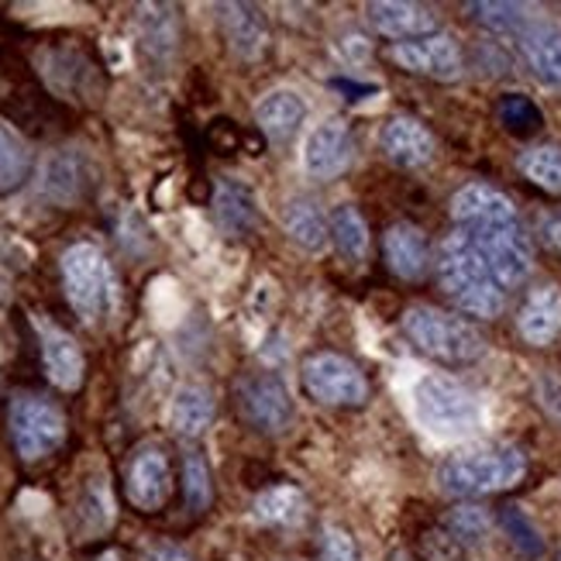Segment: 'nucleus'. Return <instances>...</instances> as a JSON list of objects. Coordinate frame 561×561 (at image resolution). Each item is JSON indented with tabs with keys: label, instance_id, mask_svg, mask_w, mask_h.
<instances>
[{
	"label": "nucleus",
	"instance_id": "nucleus-5",
	"mask_svg": "<svg viewBox=\"0 0 561 561\" xmlns=\"http://www.w3.org/2000/svg\"><path fill=\"white\" fill-rule=\"evenodd\" d=\"M400 324L413 345L437 362L469 365L485 355L482 331L469 321H461L455 313L437 310V307H410Z\"/></svg>",
	"mask_w": 561,
	"mask_h": 561
},
{
	"label": "nucleus",
	"instance_id": "nucleus-28",
	"mask_svg": "<svg viewBox=\"0 0 561 561\" xmlns=\"http://www.w3.org/2000/svg\"><path fill=\"white\" fill-rule=\"evenodd\" d=\"M80 165H83L80 156H69V152H59V156L48 159V165H45V193L48 197L59 201V204L80 201L83 183H87V180H80L83 176Z\"/></svg>",
	"mask_w": 561,
	"mask_h": 561
},
{
	"label": "nucleus",
	"instance_id": "nucleus-11",
	"mask_svg": "<svg viewBox=\"0 0 561 561\" xmlns=\"http://www.w3.org/2000/svg\"><path fill=\"white\" fill-rule=\"evenodd\" d=\"M389 59L410 72H417V77H431L442 83L458 80L461 69H466L458 42L445 32L427 35V38H413V42H397L389 48Z\"/></svg>",
	"mask_w": 561,
	"mask_h": 561
},
{
	"label": "nucleus",
	"instance_id": "nucleus-19",
	"mask_svg": "<svg viewBox=\"0 0 561 561\" xmlns=\"http://www.w3.org/2000/svg\"><path fill=\"white\" fill-rule=\"evenodd\" d=\"M382 252L389 270H393L400 279H421L431 265V249H427V238L421 228L413 225H393L382 238Z\"/></svg>",
	"mask_w": 561,
	"mask_h": 561
},
{
	"label": "nucleus",
	"instance_id": "nucleus-22",
	"mask_svg": "<svg viewBox=\"0 0 561 561\" xmlns=\"http://www.w3.org/2000/svg\"><path fill=\"white\" fill-rule=\"evenodd\" d=\"M217 11H221V28H225L231 53L238 59L262 56L265 42H270V32H265L262 14L255 8H249V4H221Z\"/></svg>",
	"mask_w": 561,
	"mask_h": 561
},
{
	"label": "nucleus",
	"instance_id": "nucleus-34",
	"mask_svg": "<svg viewBox=\"0 0 561 561\" xmlns=\"http://www.w3.org/2000/svg\"><path fill=\"white\" fill-rule=\"evenodd\" d=\"M500 117H503V125L510 131H534V128L541 125L538 107H534L527 96H520V93H510L506 96V101L500 104Z\"/></svg>",
	"mask_w": 561,
	"mask_h": 561
},
{
	"label": "nucleus",
	"instance_id": "nucleus-6",
	"mask_svg": "<svg viewBox=\"0 0 561 561\" xmlns=\"http://www.w3.org/2000/svg\"><path fill=\"white\" fill-rule=\"evenodd\" d=\"M62 286H66V300L77 310L83 324H96L107 313L114 300V276H111V262L104 252L80 241V245H69L62 252Z\"/></svg>",
	"mask_w": 561,
	"mask_h": 561
},
{
	"label": "nucleus",
	"instance_id": "nucleus-2",
	"mask_svg": "<svg viewBox=\"0 0 561 561\" xmlns=\"http://www.w3.org/2000/svg\"><path fill=\"white\" fill-rule=\"evenodd\" d=\"M410 410L413 421L437 442H461V437L479 434L485 424L482 400L445 373H424L413 379Z\"/></svg>",
	"mask_w": 561,
	"mask_h": 561
},
{
	"label": "nucleus",
	"instance_id": "nucleus-9",
	"mask_svg": "<svg viewBox=\"0 0 561 561\" xmlns=\"http://www.w3.org/2000/svg\"><path fill=\"white\" fill-rule=\"evenodd\" d=\"M355 162V138L345 117H324L304 141V173L313 180H337Z\"/></svg>",
	"mask_w": 561,
	"mask_h": 561
},
{
	"label": "nucleus",
	"instance_id": "nucleus-12",
	"mask_svg": "<svg viewBox=\"0 0 561 561\" xmlns=\"http://www.w3.org/2000/svg\"><path fill=\"white\" fill-rule=\"evenodd\" d=\"M125 490L131 506H138L141 514H156L165 506L169 493H173V476H169V461L159 445H145L131 455Z\"/></svg>",
	"mask_w": 561,
	"mask_h": 561
},
{
	"label": "nucleus",
	"instance_id": "nucleus-27",
	"mask_svg": "<svg viewBox=\"0 0 561 561\" xmlns=\"http://www.w3.org/2000/svg\"><path fill=\"white\" fill-rule=\"evenodd\" d=\"M32 176V149L24 138L0 121V193H14Z\"/></svg>",
	"mask_w": 561,
	"mask_h": 561
},
{
	"label": "nucleus",
	"instance_id": "nucleus-23",
	"mask_svg": "<svg viewBox=\"0 0 561 561\" xmlns=\"http://www.w3.org/2000/svg\"><path fill=\"white\" fill-rule=\"evenodd\" d=\"M214 217L221 225L225 234L238 238V234H249L255 228V197L245 183H234V180H221L214 193Z\"/></svg>",
	"mask_w": 561,
	"mask_h": 561
},
{
	"label": "nucleus",
	"instance_id": "nucleus-15",
	"mask_svg": "<svg viewBox=\"0 0 561 561\" xmlns=\"http://www.w3.org/2000/svg\"><path fill=\"white\" fill-rule=\"evenodd\" d=\"M307 121V101L289 87L270 90L255 104V125L273 145H286Z\"/></svg>",
	"mask_w": 561,
	"mask_h": 561
},
{
	"label": "nucleus",
	"instance_id": "nucleus-32",
	"mask_svg": "<svg viewBox=\"0 0 561 561\" xmlns=\"http://www.w3.org/2000/svg\"><path fill=\"white\" fill-rule=\"evenodd\" d=\"M469 11L482 28H490L496 35H510V38H514L520 32V24L530 18L524 4H469Z\"/></svg>",
	"mask_w": 561,
	"mask_h": 561
},
{
	"label": "nucleus",
	"instance_id": "nucleus-31",
	"mask_svg": "<svg viewBox=\"0 0 561 561\" xmlns=\"http://www.w3.org/2000/svg\"><path fill=\"white\" fill-rule=\"evenodd\" d=\"M183 496L193 514H204L214 500V482H210V466L201 451H186L183 458Z\"/></svg>",
	"mask_w": 561,
	"mask_h": 561
},
{
	"label": "nucleus",
	"instance_id": "nucleus-30",
	"mask_svg": "<svg viewBox=\"0 0 561 561\" xmlns=\"http://www.w3.org/2000/svg\"><path fill=\"white\" fill-rule=\"evenodd\" d=\"M500 527L503 534L510 538V545H514L524 558H541L545 554V538H541V530L534 527V520L524 514L520 506H503L500 510Z\"/></svg>",
	"mask_w": 561,
	"mask_h": 561
},
{
	"label": "nucleus",
	"instance_id": "nucleus-16",
	"mask_svg": "<svg viewBox=\"0 0 561 561\" xmlns=\"http://www.w3.org/2000/svg\"><path fill=\"white\" fill-rule=\"evenodd\" d=\"M382 156L400 169H421L434 159V138L431 131L413 117H393L379 135Z\"/></svg>",
	"mask_w": 561,
	"mask_h": 561
},
{
	"label": "nucleus",
	"instance_id": "nucleus-29",
	"mask_svg": "<svg viewBox=\"0 0 561 561\" xmlns=\"http://www.w3.org/2000/svg\"><path fill=\"white\" fill-rule=\"evenodd\" d=\"M520 173L548 193H561V149L558 145H538L520 156Z\"/></svg>",
	"mask_w": 561,
	"mask_h": 561
},
{
	"label": "nucleus",
	"instance_id": "nucleus-33",
	"mask_svg": "<svg viewBox=\"0 0 561 561\" xmlns=\"http://www.w3.org/2000/svg\"><path fill=\"white\" fill-rule=\"evenodd\" d=\"M448 530H451L455 541L476 545V541L485 538V530H490V517H485L479 506H461V510H455V514L448 517Z\"/></svg>",
	"mask_w": 561,
	"mask_h": 561
},
{
	"label": "nucleus",
	"instance_id": "nucleus-39",
	"mask_svg": "<svg viewBox=\"0 0 561 561\" xmlns=\"http://www.w3.org/2000/svg\"><path fill=\"white\" fill-rule=\"evenodd\" d=\"M96 561H121V554H117V551H104Z\"/></svg>",
	"mask_w": 561,
	"mask_h": 561
},
{
	"label": "nucleus",
	"instance_id": "nucleus-18",
	"mask_svg": "<svg viewBox=\"0 0 561 561\" xmlns=\"http://www.w3.org/2000/svg\"><path fill=\"white\" fill-rule=\"evenodd\" d=\"M517 328L527 345H538V348L551 345L561 334V289L558 286L534 289L517 313Z\"/></svg>",
	"mask_w": 561,
	"mask_h": 561
},
{
	"label": "nucleus",
	"instance_id": "nucleus-24",
	"mask_svg": "<svg viewBox=\"0 0 561 561\" xmlns=\"http://www.w3.org/2000/svg\"><path fill=\"white\" fill-rule=\"evenodd\" d=\"M169 424L183 437H201L214 424V397L204 386H180L169 403Z\"/></svg>",
	"mask_w": 561,
	"mask_h": 561
},
{
	"label": "nucleus",
	"instance_id": "nucleus-10",
	"mask_svg": "<svg viewBox=\"0 0 561 561\" xmlns=\"http://www.w3.org/2000/svg\"><path fill=\"white\" fill-rule=\"evenodd\" d=\"M238 403H241V413H245V421L262 434H283L293 424V400L286 393L283 379L273 373L241 379Z\"/></svg>",
	"mask_w": 561,
	"mask_h": 561
},
{
	"label": "nucleus",
	"instance_id": "nucleus-8",
	"mask_svg": "<svg viewBox=\"0 0 561 561\" xmlns=\"http://www.w3.org/2000/svg\"><path fill=\"white\" fill-rule=\"evenodd\" d=\"M304 389L328 407H362L369 400V382L345 355L321 352L304 362Z\"/></svg>",
	"mask_w": 561,
	"mask_h": 561
},
{
	"label": "nucleus",
	"instance_id": "nucleus-35",
	"mask_svg": "<svg viewBox=\"0 0 561 561\" xmlns=\"http://www.w3.org/2000/svg\"><path fill=\"white\" fill-rule=\"evenodd\" d=\"M321 561H358L355 538L341 527H324L321 530Z\"/></svg>",
	"mask_w": 561,
	"mask_h": 561
},
{
	"label": "nucleus",
	"instance_id": "nucleus-1",
	"mask_svg": "<svg viewBox=\"0 0 561 561\" xmlns=\"http://www.w3.org/2000/svg\"><path fill=\"white\" fill-rule=\"evenodd\" d=\"M451 217L458 231L469 238V245L503 283V289H514L530 276V238L520 225L517 207L500 190L485 183L461 186L451 201Z\"/></svg>",
	"mask_w": 561,
	"mask_h": 561
},
{
	"label": "nucleus",
	"instance_id": "nucleus-3",
	"mask_svg": "<svg viewBox=\"0 0 561 561\" xmlns=\"http://www.w3.org/2000/svg\"><path fill=\"white\" fill-rule=\"evenodd\" d=\"M437 279L448 297L472 317H500L506 307V289L493 276L482 255L469 245V238L455 231L442 241L437 252Z\"/></svg>",
	"mask_w": 561,
	"mask_h": 561
},
{
	"label": "nucleus",
	"instance_id": "nucleus-14",
	"mask_svg": "<svg viewBox=\"0 0 561 561\" xmlns=\"http://www.w3.org/2000/svg\"><path fill=\"white\" fill-rule=\"evenodd\" d=\"M38 328V337H42V362H45V373L53 379V386L72 389L83 386V373H87V358H83V348L77 345V337L69 331L48 324V321H35Z\"/></svg>",
	"mask_w": 561,
	"mask_h": 561
},
{
	"label": "nucleus",
	"instance_id": "nucleus-25",
	"mask_svg": "<svg viewBox=\"0 0 561 561\" xmlns=\"http://www.w3.org/2000/svg\"><path fill=\"white\" fill-rule=\"evenodd\" d=\"M255 520L276 530H293L307 520V500L297 485H270L255 500Z\"/></svg>",
	"mask_w": 561,
	"mask_h": 561
},
{
	"label": "nucleus",
	"instance_id": "nucleus-37",
	"mask_svg": "<svg viewBox=\"0 0 561 561\" xmlns=\"http://www.w3.org/2000/svg\"><path fill=\"white\" fill-rule=\"evenodd\" d=\"M541 234H545V241L551 249H558L561 252V214H548V217H541Z\"/></svg>",
	"mask_w": 561,
	"mask_h": 561
},
{
	"label": "nucleus",
	"instance_id": "nucleus-17",
	"mask_svg": "<svg viewBox=\"0 0 561 561\" xmlns=\"http://www.w3.org/2000/svg\"><path fill=\"white\" fill-rule=\"evenodd\" d=\"M369 24L379 35L397 38V42L437 35L434 11H427L421 4H400V0H379V4H369Z\"/></svg>",
	"mask_w": 561,
	"mask_h": 561
},
{
	"label": "nucleus",
	"instance_id": "nucleus-20",
	"mask_svg": "<svg viewBox=\"0 0 561 561\" xmlns=\"http://www.w3.org/2000/svg\"><path fill=\"white\" fill-rule=\"evenodd\" d=\"M138 38H141V53L152 62L165 66L176 56L180 48V21L169 4H145L138 8Z\"/></svg>",
	"mask_w": 561,
	"mask_h": 561
},
{
	"label": "nucleus",
	"instance_id": "nucleus-21",
	"mask_svg": "<svg viewBox=\"0 0 561 561\" xmlns=\"http://www.w3.org/2000/svg\"><path fill=\"white\" fill-rule=\"evenodd\" d=\"M283 228H286L289 241H297V245L310 255L324 252L331 245V221L310 197H293L283 207Z\"/></svg>",
	"mask_w": 561,
	"mask_h": 561
},
{
	"label": "nucleus",
	"instance_id": "nucleus-13",
	"mask_svg": "<svg viewBox=\"0 0 561 561\" xmlns=\"http://www.w3.org/2000/svg\"><path fill=\"white\" fill-rule=\"evenodd\" d=\"M514 42L534 77L545 87H561V24L530 14Z\"/></svg>",
	"mask_w": 561,
	"mask_h": 561
},
{
	"label": "nucleus",
	"instance_id": "nucleus-7",
	"mask_svg": "<svg viewBox=\"0 0 561 561\" xmlns=\"http://www.w3.org/2000/svg\"><path fill=\"white\" fill-rule=\"evenodd\" d=\"M11 445L24 461L53 455L66 442V413L45 397L18 393L8 407Z\"/></svg>",
	"mask_w": 561,
	"mask_h": 561
},
{
	"label": "nucleus",
	"instance_id": "nucleus-36",
	"mask_svg": "<svg viewBox=\"0 0 561 561\" xmlns=\"http://www.w3.org/2000/svg\"><path fill=\"white\" fill-rule=\"evenodd\" d=\"M538 400H541V407L551 413V421L561 424V376L545 373V376L538 379Z\"/></svg>",
	"mask_w": 561,
	"mask_h": 561
},
{
	"label": "nucleus",
	"instance_id": "nucleus-4",
	"mask_svg": "<svg viewBox=\"0 0 561 561\" xmlns=\"http://www.w3.org/2000/svg\"><path fill=\"white\" fill-rule=\"evenodd\" d=\"M527 472V455L517 445H482L448 455L437 469V490L448 496H485L517 485Z\"/></svg>",
	"mask_w": 561,
	"mask_h": 561
},
{
	"label": "nucleus",
	"instance_id": "nucleus-26",
	"mask_svg": "<svg viewBox=\"0 0 561 561\" xmlns=\"http://www.w3.org/2000/svg\"><path fill=\"white\" fill-rule=\"evenodd\" d=\"M331 245L348 262H362L365 252H369V228H365V217L352 204H341L331 214Z\"/></svg>",
	"mask_w": 561,
	"mask_h": 561
},
{
	"label": "nucleus",
	"instance_id": "nucleus-40",
	"mask_svg": "<svg viewBox=\"0 0 561 561\" xmlns=\"http://www.w3.org/2000/svg\"><path fill=\"white\" fill-rule=\"evenodd\" d=\"M558 561H561V554H558Z\"/></svg>",
	"mask_w": 561,
	"mask_h": 561
},
{
	"label": "nucleus",
	"instance_id": "nucleus-38",
	"mask_svg": "<svg viewBox=\"0 0 561 561\" xmlns=\"http://www.w3.org/2000/svg\"><path fill=\"white\" fill-rule=\"evenodd\" d=\"M145 561H193L186 551L173 548V545H156L149 554H145Z\"/></svg>",
	"mask_w": 561,
	"mask_h": 561
}]
</instances>
